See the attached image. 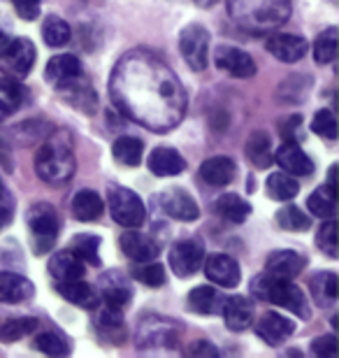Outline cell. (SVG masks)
Instances as JSON below:
<instances>
[{
  "label": "cell",
  "instance_id": "cell-46",
  "mask_svg": "<svg viewBox=\"0 0 339 358\" xmlns=\"http://www.w3.org/2000/svg\"><path fill=\"white\" fill-rule=\"evenodd\" d=\"M189 354L191 356H203V358H216L219 356V349H216L214 345H209V342H205V340H198L189 347Z\"/></svg>",
  "mask_w": 339,
  "mask_h": 358
},
{
  "label": "cell",
  "instance_id": "cell-20",
  "mask_svg": "<svg viewBox=\"0 0 339 358\" xmlns=\"http://www.w3.org/2000/svg\"><path fill=\"white\" fill-rule=\"evenodd\" d=\"M149 170L156 177H177L186 170V161L175 152V149L158 147L149 156Z\"/></svg>",
  "mask_w": 339,
  "mask_h": 358
},
{
  "label": "cell",
  "instance_id": "cell-24",
  "mask_svg": "<svg viewBox=\"0 0 339 358\" xmlns=\"http://www.w3.org/2000/svg\"><path fill=\"white\" fill-rule=\"evenodd\" d=\"M309 284H312V293H314V298L319 305L330 307L333 303H337L339 277L335 275V272H316Z\"/></svg>",
  "mask_w": 339,
  "mask_h": 358
},
{
  "label": "cell",
  "instance_id": "cell-27",
  "mask_svg": "<svg viewBox=\"0 0 339 358\" xmlns=\"http://www.w3.org/2000/svg\"><path fill=\"white\" fill-rule=\"evenodd\" d=\"M216 210L226 221H233V224H242V221L249 219L251 214V205L247 200H242L240 196H235V193H226V196L219 198V203H216Z\"/></svg>",
  "mask_w": 339,
  "mask_h": 358
},
{
  "label": "cell",
  "instance_id": "cell-2",
  "mask_svg": "<svg viewBox=\"0 0 339 358\" xmlns=\"http://www.w3.org/2000/svg\"><path fill=\"white\" fill-rule=\"evenodd\" d=\"M251 293H254L258 300H263V303L279 305V307H284V310H291L293 314H298L302 319L312 317L305 293H302L300 286L291 284V279L258 275L254 279V284H251Z\"/></svg>",
  "mask_w": 339,
  "mask_h": 358
},
{
  "label": "cell",
  "instance_id": "cell-34",
  "mask_svg": "<svg viewBox=\"0 0 339 358\" xmlns=\"http://www.w3.org/2000/svg\"><path fill=\"white\" fill-rule=\"evenodd\" d=\"M131 298H133V293L126 286L124 279L119 277V282L110 284L103 277V300H105L107 307H114V310H124V307L131 303Z\"/></svg>",
  "mask_w": 339,
  "mask_h": 358
},
{
  "label": "cell",
  "instance_id": "cell-3",
  "mask_svg": "<svg viewBox=\"0 0 339 358\" xmlns=\"http://www.w3.org/2000/svg\"><path fill=\"white\" fill-rule=\"evenodd\" d=\"M28 228H31V240H33V252L35 254H47L52 252L56 245V235H59L61 221L59 214L49 203H38L28 212Z\"/></svg>",
  "mask_w": 339,
  "mask_h": 358
},
{
  "label": "cell",
  "instance_id": "cell-25",
  "mask_svg": "<svg viewBox=\"0 0 339 358\" xmlns=\"http://www.w3.org/2000/svg\"><path fill=\"white\" fill-rule=\"evenodd\" d=\"M223 298L212 286H198L189 293V310L198 314H216L221 310Z\"/></svg>",
  "mask_w": 339,
  "mask_h": 358
},
{
  "label": "cell",
  "instance_id": "cell-39",
  "mask_svg": "<svg viewBox=\"0 0 339 358\" xmlns=\"http://www.w3.org/2000/svg\"><path fill=\"white\" fill-rule=\"evenodd\" d=\"M316 242H319V249H321L323 254L330 256V259H337V256H339V245H337V224H335V221H328V224L321 226Z\"/></svg>",
  "mask_w": 339,
  "mask_h": 358
},
{
  "label": "cell",
  "instance_id": "cell-40",
  "mask_svg": "<svg viewBox=\"0 0 339 358\" xmlns=\"http://www.w3.org/2000/svg\"><path fill=\"white\" fill-rule=\"evenodd\" d=\"M312 131L316 135H321V138H326V140H335L337 138V119H335V114L330 112V110L316 112V117L312 121Z\"/></svg>",
  "mask_w": 339,
  "mask_h": 358
},
{
  "label": "cell",
  "instance_id": "cell-9",
  "mask_svg": "<svg viewBox=\"0 0 339 358\" xmlns=\"http://www.w3.org/2000/svg\"><path fill=\"white\" fill-rule=\"evenodd\" d=\"M205 263V275L212 284L223 286V289H235L242 282V272L235 259L228 254H212Z\"/></svg>",
  "mask_w": 339,
  "mask_h": 358
},
{
  "label": "cell",
  "instance_id": "cell-38",
  "mask_svg": "<svg viewBox=\"0 0 339 358\" xmlns=\"http://www.w3.org/2000/svg\"><path fill=\"white\" fill-rule=\"evenodd\" d=\"M33 347L38 349V352L47 354V356H68L70 354L68 340L61 338V335H56V333H40L38 338H35Z\"/></svg>",
  "mask_w": 339,
  "mask_h": 358
},
{
  "label": "cell",
  "instance_id": "cell-8",
  "mask_svg": "<svg viewBox=\"0 0 339 358\" xmlns=\"http://www.w3.org/2000/svg\"><path fill=\"white\" fill-rule=\"evenodd\" d=\"M156 205L177 221H196L200 217L198 203L184 189H168L156 198Z\"/></svg>",
  "mask_w": 339,
  "mask_h": 358
},
{
  "label": "cell",
  "instance_id": "cell-47",
  "mask_svg": "<svg viewBox=\"0 0 339 358\" xmlns=\"http://www.w3.org/2000/svg\"><path fill=\"white\" fill-rule=\"evenodd\" d=\"M335 177H337V166L330 168V175H328V186H326V189H328V191H333V193H337V182H335Z\"/></svg>",
  "mask_w": 339,
  "mask_h": 358
},
{
  "label": "cell",
  "instance_id": "cell-44",
  "mask_svg": "<svg viewBox=\"0 0 339 358\" xmlns=\"http://www.w3.org/2000/svg\"><path fill=\"white\" fill-rule=\"evenodd\" d=\"M12 5L21 19L33 21L40 17V0H12Z\"/></svg>",
  "mask_w": 339,
  "mask_h": 358
},
{
  "label": "cell",
  "instance_id": "cell-30",
  "mask_svg": "<svg viewBox=\"0 0 339 358\" xmlns=\"http://www.w3.org/2000/svg\"><path fill=\"white\" fill-rule=\"evenodd\" d=\"M114 152V159H117L119 163H124V166H140L142 161V152H144V142L137 140V138H119L117 142H114L112 147Z\"/></svg>",
  "mask_w": 339,
  "mask_h": 358
},
{
  "label": "cell",
  "instance_id": "cell-7",
  "mask_svg": "<svg viewBox=\"0 0 339 358\" xmlns=\"http://www.w3.org/2000/svg\"><path fill=\"white\" fill-rule=\"evenodd\" d=\"M205 261V249L198 240H182L170 249V266L177 277L196 275Z\"/></svg>",
  "mask_w": 339,
  "mask_h": 358
},
{
  "label": "cell",
  "instance_id": "cell-33",
  "mask_svg": "<svg viewBox=\"0 0 339 358\" xmlns=\"http://www.w3.org/2000/svg\"><path fill=\"white\" fill-rule=\"evenodd\" d=\"M38 331V321L33 317H24V319H10L0 326V340L3 342H17L26 335H31Z\"/></svg>",
  "mask_w": 339,
  "mask_h": 358
},
{
  "label": "cell",
  "instance_id": "cell-50",
  "mask_svg": "<svg viewBox=\"0 0 339 358\" xmlns=\"http://www.w3.org/2000/svg\"><path fill=\"white\" fill-rule=\"evenodd\" d=\"M7 42H10V38H7L5 33H0V52H3V49H5V45H7Z\"/></svg>",
  "mask_w": 339,
  "mask_h": 358
},
{
  "label": "cell",
  "instance_id": "cell-43",
  "mask_svg": "<svg viewBox=\"0 0 339 358\" xmlns=\"http://www.w3.org/2000/svg\"><path fill=\"white\" fill-rule=\"evenodd\" d=\"M339 352V345L335 340V335H323V338H316L312 342V354L321 356V358H333Z\"/></svg>",
  "mask_w": 339,
  "mask_h": 358
},
{
  "label": "cell",
  "instance_id": "cell-11",
  "mask_svg": "<svg viewBox=\"0 0 339 358\" xmlns=\"http://www.w3.org/2000/svg\"><path fill=\"white\" fill-rule=\"evenodd\" d=\"M265 47L274 59L284 61V63H295L302 61V56L307 54V40L300 38V35H291V33H277L272 38L265 40Z\"/></svg>",
  "mask_w": 339,
  "mask_h": 358
},
{
  "label": "cell",
  "instance_id": "cell-15",
  "mask_svg": "<svg viewBox=\"0 0 339 358\" xmlns=\"http://www.w3.org/2000/svg\"><path fill=\"white\" fill-rule=\"evenodd\" d=\"M35 296V286L31 279L14 275V272H0V303H28Z\"/></svg>",
  "mask_w": 339,
  "mask_h": 358
},
{
  "label": "cell",
  "instance_id": "cell-48",
  "mask_svg": "<svg viewBox=\"0 0 339 358\" xmlns=\"http://www.w3.org/2000/svg\"><path fill=\"white\" fill-rule=\"evenodd\" d=\"M10 112H12V107L5 103V100H0V121H5L7 117H10Z\"/></svg>",
  "mask_w": 339,
  "mask_h": 358
},
{
  "label": "cell",
  "instance_id": "cell-5",
  "mask_svg": "<svg viewBox=\"0 0 339 358\" xmlns=\"http://www.w3.org/2000/svg\"><path fill=\"white\" fill-rule=\"evenodd\" d=\"M110 210L114 221L124 228H137L144 221L142 198L126 186H112L110 189Z\"/></svg>",
  "mask_w": 339,
  "mask_h": 358
},
{
  "label": "cell",
  "instance_id": "cell-41",
  "mask_svg": "<svg viewBox=\"0 0 339 358\" xmlns=\"http://www.w3.org/2000/svg\"><path fill=\"white\" fill-rule=\"evenodd\" d=\"M0 93L5 96V103L12 107H19L24 103L26 98V87L17 80H12V77H0Z\"/></svg>",
  "mask_w": 339,
  "mask_h": 358
},
{
  "label": "cell",
  "instance_id": "cell-28",
  "mask_svg": "<svg viewBox=\"0 0 339 358\" xmlns=\"http://www.w3.org/2000/svg\"><path fill=\"white\" fill-rule=\"evenodd\" d=\"M247 156L251 159L256 168H268L272 166L274 156H272V147H270V138L261 131L251 133V138L247 140Z\"/></svg>",
  "mask_w": 339,
  "mask_h": 358
},
{
  "label": "cell",
  "instance_id": "cell-42",
  "mask_svg": "<svg viewBox=\"0 0 339 358\" xmlns=\"http://www.w3.org/2000/svg\"><path fill=\"white\" fill-rule=\"evenodd\" d=\"M100 331L105 335H110L114 340L117 338V331L124 333V319H121V310H114V307H107V310L100 312V321H98Z\"/></svg>",
  "mask_w": 339,
  "mask_h": 358
},
{
  "label": "cell",
  "instance_id": "cell-31",
  "mask_svg": "<svg viewBox=\"0 0 339 358\" xmlns=\"http://www.w3.org/2000/svg\"><path fill=\"white\" fill-rule=\"evenodd\" d=\"M337 42H339V31L333 26L328 31H323L314 42V59L319 66H328L335 61L337 56Z\"/></svg>",
  "mask_w": 339,
  "mask_h": 358
},
{
  "label": "cell",
  "instance_id": "cell-1",
  "mask_svg": "<svg viewBox=\"0 0 339 358\" xmlns=\"http://www.w3.org/2000/svg\"><path fill=\"white\" fill-rule=\"evenodd\" d=\"M35 170L40 179L49 184L68 182L75 173V154H72V142L66 133H56L35 154Z\"/></svg>",
  "mask_w": 339,
  "mask_h": 358
},
{
  "label": "cell",
  "instance_id": "cell-36",
  "mask_svg": "<svg viewBox=\"0 0 339 358\" xmlns=\"http://www.w3.org/2000/svg\"><path fill=\"white\" fill-rule=\"evenodd\" d=\"M98 247L100 238H96V235H77V238H72V252L89 266H100Z\"/></svg>",
  "mask_w": 339,
  "mask_h": 358
},
{
  "label": "cell",
  "instance_id": "cell-35",
  "mask_svg": "<svg viewBox=\"0 0 339 358\" xmlns=\"http://www.w3.org/2000/svg\"><path fill=\"white\" fill-rule=\"evenodd\" d=\"M277 224L284 228V231L298 233V231H307V228L312 226V219H309L300 207L288 205V207H284V210L277 212Z\"/></svg>",
  "mask_w": 339,
  "mask_h": 358
},
{
  "label": "cell",
  "instance_id": "cell-37",
  "mask_svg": "<svg viewBox=\"0 0 339 358\" xmlns=\"http://www.w3.org/2000/svg\"><path fill=\"white\" fill-rule=\"evenodd\" d=\"M133 277L137 282H142L144 286H151V289H161L165 284V268L158 266L154 261H144V266H133Z\"/></svg>",
  "mask_w": 339,
  "mask_h": 358
},
{
  "label": "cell",
  "instance_id": "cell-29",
  "mask_svg": "<svg viewBox=\"0 0 339 358\" xmlns=\"http://www.w3.org/2000/svg\"><path fill=\"white\" fill-rule=\"evenodd\" d=\"M42 38L49 47H66L70 38H72V31H70V24L66 19L61 17H47L45 24H42Z\"/></svg>",
  "mask_w": 339,
  "mask_h": 358
},
{
  "label": "cell",
  "instance_id": "cell-19",
  "mask_svg": "<svg viewBox=\"0 0 339 358\" xmlns=\"http://www.w3.org/2000/svg\"><path fill=\"white\" fill-rule=\"evenodd\" d=\"M302 268H305V256L291 249H281V252H272L268 256V275L281 277V279H293L298 277Z\"/></svg>",
  "mask_w": 339,
  "mask_h": 358
},
{
  "label": "cell",
  "instance_id": "cell-6",
  "mask_svg": "<svg viewBox=\"0 0 339 358\" xmlns=\"http://www.w3.org/2000/svg\"><path fill=\"white\" fill-rule=\"evenodd\" d=\"M35 63V47L28 38H14L5 45V49L0 52V66L7 73L24 77L31 73Z\"/></svg>",
  "mask_w": 339,
  "mask_h": 358
},
{
  "label": "cell",
  "instance_id": "cell-17",
  "mask_svg": "<svg viewBox=\"0 0 339 358\" xmlns=\"http://www.w3.org/2000/svg\"><path fill=\"white\" fill-rule=\"evenodd\" d=\"M79 75H82V63L72 54L54 56V59L47 63V70H45L47 82L54 84V87H66L72 80H77Z\"/></svg>",
  "mask_w": 339,
  "mask_h": 358
},
{
  "label": "cell",
  "instance_id": "cell-16",
  "mask_svg": "<svg viewBox=\"0 0 339 358\" xmlns=\"http://www.w3.org/2000/svg\"><path fill=\"white\" fill-rule=\"evenodd\" d=\"M221 312H223V319H226V326L235 333L247 331V328L254 324V305L242 296L223 300Z\"/></svg>",
  "mask_w": 339,
  "mask_h": 358
},
{
  "label": "cell",
  "instance_id": "cell-49",
  "mask_svg": "<svg viewBox=\"0 0 339 358\" xmlns=\"http://www.w3.org/2000/svg\"><path fill=\"white\" fill-rule=\"evenodd\" d=\"M196 5H200V7H212V5H216L219 0H193Z\"/></svg>",
  "mask_w": 339,
  "mask_h": 358
},
{
  "label": "cell",
  "instance_id": "cell-22",
  "mask_svg": "<svg viewBox=\"0 0 339 358\" xmlns=\"http://www.w3.org/2000/svg\"><path fill=\"white\" fill-rule=\"evenodd\" d=\"M49 272L56 277V282L79 279V277H84V261L79 259L72 249H66V252H59L52 256V261H49Z\"/></svg>",
  "mask_w": 339,
  "mask_h": 358
},
{
  "label": "cell",
  "instance_id": "cell-18",
  "mask_svg": "<svg viewBox=\"0 0 339 358\" xmlns=\"http://www.w3.org/2000/svg\"><path fill=\"white\" fill-rule=\"evenodd\" d=\"M56 291H59L61 296L68 300V303L82 307V310H96V307L100 305L98 293L93 291L91 284L82 282V277L68 279V282H59V284H56Z\"/></svg>",
  "mask_w": 339,
  "mask_h": 358
},
{
  "label": "cell",
  "instance_id": "cell-10",
  "mask_svg": "<svg viewBox=\"0 0 339 358\" xmlns=\"http://www.w3.org/2000/svg\"><path fill=\"white\" fill-rule=\"evenodd\" d=\"M214 61L221 70H226L233 77H240V80H249V77L256 75L254 59L237 47H219L214 54Z\"/></svg>",
  "mask_w": 339,
  "mask_h": 358
},
{
  "label": "cell",
  "instance_id": "cell-14",
  "mask_svg": "<svg viewBox=\"0 0 339 358\" xmlns=\"http://www.w3.org/2000/svg\"><path fill=\"white\" fill-rule=\"evenodd\" d=\"M119 245H121V252H124L128 259L135 261V263L154 261L158 256V252H161L158 245L149 238V235L137 233V231H126L124 235H121Z\"/></svg>",
  "mask_w": 339,
  "mask_h": 358
},
{
  "label": "cell",
  "instance_id": "cell-13",
  "mask_svg": "<svg viewBox=\"0 0 339 358\" xmlns=\"http://www.w3.org/2000/svg\"><path fill=\"white\" fill-rule=\"evenodd\" d=\"M293 331H295L293 321L277 312H265L261 321L256 324V335L268 342L270 347H279L288 335H293Z\"/></svg>",
  "mask_w": 339,
  "mask_h": 358
},
{
  "label": "cell",
  "instance_id": "cell-4",
  "mask_svg": "<svg viewBox=\"0 0 339 358\" xmlns=\"http://www.w3.org/2000/svg\"><path fill=\"white\" fill-rule=\"evenodd\" d=\"M209 31L200 24H191L186 26L182 35H179V52H182L184 61L189 63L191 70L196 73H203L209 63Z\"/></svg>",
  "mask_w": 339,
  "mask_h": 358
},
{
  "label": "cell",
  "instance_id": "cell-32",
  "mask_svg": "<svg viewBox=\"0 0 339 358\" xmlns=\"http://www.w3.org/2000/svg\"><path fill=\"white\" fill-rule=\"evenodd\" d=\"M335 207H337V193L328 189L314 191L307 200V210H312L314 217H321V219H333Z\"/></svg>",
  "mask_w": 339,
  "mask_h": 358
},
{
  "label": "cell",
  "instance_id": "cell-21",
  "mask_svg": "<svg viewBox=\"0 0 339 358\" xmlns=\"http://www.w3.org/2000/svg\"><path fill=\"white\" fill-rule=\"evenodd\" d=\"M235 161L228 156H212L200 166V177L212 186H228L235 179Z\"/></svg>",
  "mask_w": 339,
  "mask_h": 358
},
{
  "label": "cell",
  "instance_id": "cell-26",
  "mask_svg": "<svg viewBox=\"0 0 339 358\" xmlns=\"http://www.w3.org/2000/svg\"><path fill=\"white\" fill-rule=\"evenodd\" d=\"M300 184L298 179L288 173H272L268 177V196L272 200H279V203H286V200H293L298 196Z\"/></svg>",
  "mask_w": 339,
  "mask_h": 358
},
{
  "label": "cell",
  "instance_id": "cell-23",
  "mask_svg": "<svg viewBox=\"0 0 339 358\" xmlns=\"http://www.w3.org/2000/svg\"><path fill=\"white\" fill-rule=\"evenodd\" d=\"M72 214H75L79 221L100 219V214H103V198L91 189L77 191L75 198H72Z\"/></svg>",
  "mask_w": 339,
  "mask_h": 358
},
{
  "label": "cell",
  "instance_id": "cell-12",
  "mask_svg": "<svg viewBox=\"0 0 339 358\" xmlns=\"http://www.w3.org/2000/svg\"><path fill=\"white\" fill-rule=\"evenodd\" d=\"M274 161L279 163L284 173L293 175V177H309V175L314 173L312 159H309V156L302 152V149L295 145L293 140L284 142V145L277 149V154H274Z\"/></svg>",
  "mask_w": 339,
  "mask_h": 358
},
{
  "label": "cell",
  "instance_id": "cell-45",
  "mask_svg": "<svg viewBox=\"0 0 339 358\" xmlns=\"http://www.w3.org/2000/svg\"><path fill=\"white\" fill-rule=\"evenodd\" d=\"M14 217V200L12 196L7 193V189L3 186V182H0V226H7Z\"/></svg>",
  "mask_w": 339,
  "mask_h": 358
}]
</instances>
